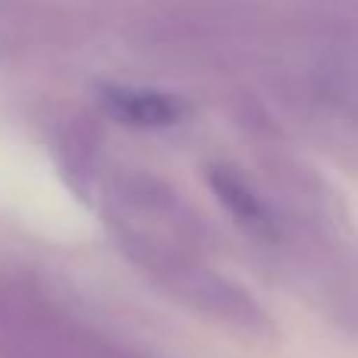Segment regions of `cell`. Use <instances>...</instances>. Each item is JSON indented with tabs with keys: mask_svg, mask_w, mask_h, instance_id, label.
Masks as SVG:
<instances>
[{
	"mask_svg": "<svg viewBox=\"0 0 358 358\" xmlns=\"http://www.w3.org/2000/svg\"><path fill=\"white\" fill-rule=\"evenodd\" d=\"M101 101L117 120H123L129 126H142V129L173 126L185 110L173 94L155 92V88H136V85H107L101 92Z\"/></svg>",
	"mask_w": 358,
	"mask_h": 358,
	"instance_id": "obj_1",
	"label": "cell"
},
{
	"mask_svg": "<svg viewBox=\"0 0 358 358\" xmlns=\"http://www.w3.org/2000/svg\"><path fill=\"white\" fill-rule=\"evenodd\" d=\"M210 185H214V192L220 195V201L233 210V217H239L245 227L258 229V233H273V223H271V217H267V210L261 208V201L248 192V185L242 182V179H236L233 173H227V170H214V173H210Z\"/></svg>",
	"mask_w": 358,
	"mask_h": 358,
	"instance_id": "obj_2",
	"label": "cell"
}]
</instances>
